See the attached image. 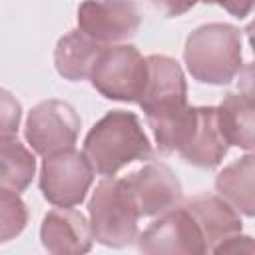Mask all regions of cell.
<instances>
[{"label":"cell","mask_w":255,"mask_h":255,"mask_svg":"<svg viewBox=\"0 0 255 255\" xmlns=\"http://www.w3.org/2000/svg\"><path fill=\"white\" fill-rule=\"evenodd\" d=\"M124 181L139 217L159 215L181 201V181L165 163L149 161L126 175Z\"/></svg>","instance_id":"obj_11"},{"label":"cell","mask_w":255,"mask_h":255,"mask_svg":"<svg viewBox=\"0 0 255 255\" xmlns=\"http://www.w3.org/2000/svg\"><path fill=\"white\" fill-rule=\"evenodd\" d=\"M183 62L191 78L201 84H229L243 68L241 32L221 22L195 28L185 40Z\"/></svg>","instance_id":"obj_3"},{"label":"cell","mask_w":255,"mask_h":255,"mask_svg":"<svg viewBox=\"0 0 255 255\" xmlns=\"http://www.w3.org/2000/svg\"><path fill=\"white\" fill-rule=\"evenodd\" d=\"M90 82L108 100L137 104L147 82V60L131 44L104 46L92 66Z\"/></svg>","instance_id":"obj_5"},{"label":"cell","mask_w":255,"mask_h":255,"mask_svg":"<svg viewBox=\"0 0 255 255\" xmlns=\"http://www.w3.org/2000/svg\"><path fill=\"white\" fill-rule=\"evenodd\" d=\"M102 44L94 42L80 30H70L64 34L54 50V64L62 78L70 82H80L90 78L92 66L102 52Z\"/></svg>","instance_id":"obj_15"},{"label":"cell","mask_w":255,"mask_h":255,"mask_svg":"<svg viewBox=\"0 0 255 255\" xmlns=\"http://www.w3.org/2000/svg\"><path fill=\"white\" fill-rule=\"evenodd\" d=\"M94 181V167L74 147L50 153L42 161L40 191L56 207H74L86 199Z\"/></svg>","instance_id":"obj_7"},{"label":"cell","mask_w":255,"mask_h":255,"mask_svg":"<svg viewBox=\"0 0 255 255\" xmlns=\"http://www.w3.org/2000/svg\"><path fill=\"white\" fill-rule=\"evenodd\" d=\"M201 2H205V4H217V6H221L223 10H227L231 16H235V18H245V16H249V12H251V8H253V0H201Z\"/></svg>","instance_id":"obj_22"},{"label":"cell","mask_w":255,"mask_h":255,"mask_svg":"<svg viewBox=\"0 0 255 255\" xmlns=\"http://www.w3.org/2000/svg\"><path fill=\"white\" fill-rule=\"evenodd\" d=\"M36 175L34 153L16 135L0 137V189L22 193Z\"/></svg>","instance_id":"obj_17"},{"label":"cell","mask_w":255,"mask_h":255,"mask_svg":"<svg viewBox=\"0 0 255 255\" xmlns=\"http://www.w3.org/2000/svg\"><path fill=\"white\" fill-rule=\"evenodd\" d=\"M22 120V106L8 90L0 88V137L16 135Z\"/></svg>","instance_id":"obj_19"},{"label":"cell","mask_w":255,"mask_h":255,"mask_svg":"<svg viewBox=\"0 0 255 255\" xmlns=\"http://www.w3.org/2000/svg\"><path fill=\"white\" fill-rule=\"evenodd\" d=\"M153 137L161 153H179L187 163L201 169L217 167L229 149L213 106L187 104L171 122L153 129Z\"/></svg>","instance_id":"obj_2"},{"label":"cell","mask_w":255,"mask_h":255,"mask_svg":"<svg viewBox=\"0 0 255 255\" xmlns=\"http://www.w3.org/2000/svg\"><path fill=\"white\" fill-rule=\"evenodd\" d=\"M253 153L235 159L227 167H223L215 177V189L217 195H221L231 207H235L239 213L253 217L255 213V199H253V173H255V161Z\"/></svg>","instance_id":"obj_16"},{"label":"cell","mask_w":255,"mask_h":255,"mask_svg":"<svg viewBox=\"0 0 255 255\" xmlns=\"http://www.w3.org/2000/svg\"><path fill=\"white\" fill-rule=\"evenodd\" d=\"M137 249L159 255H201L207 253L203 233L183 203L159 213L143 233H137Z\"/></svg>","instance_id":"obj_9"},{"label":"cell","mask_w":255,"mask_h":255,"mask_svg":"<svg viewBox=\"0 0 255 255\" xmlns=\"http://www.w3.org/2000/svg\"><path fill=\"white\" fill-rule=\"evenodd\" d=\"M42 245L56 255H80L92 249L90 223L74 207H58L44 215L40 227Z\"/></svg>","instance_id":"obj_12"},{"label":"cell","mask_w":255,"mask_h":255,"mask_svg":"<svg viewBox=\"0 0 255 255\" xmlns=\"http://www.w3.org/2000/svg\"><path fill=\"white\" fill-rule=\"evenodd\" d=\"M84 155L96 173L110 177L133 161L151 159L153 147L133 112L112 110L88 131Z\"/></svg>","instance_id":"obj_1"},{"label":"cell","mask_w":255,"mask_h":255,"mask_svg":"<svg viewBox=\"0 0 255 255\" xmlns=\"http://www.w3.org/2000/svg\"><path fill=\"white\" fill-rule=\"evenodd\" d=\"M147 60V82L139 98L147 124L153 129L171 122L187 106V82L177 60L151 54Z\"/></svg>","instance_id":"obj_6"},{"label":"cell","mask_w":255,"mask_h":255,"mask_svg":"<svg viewBox=\"0 0 255 255\" xmlns=\"http://www.w3.org/2000/svg\"><path fill=\"white\" fill-rule=\"evenodd\" d=\"M28 223V207L20 193L0 189V243L18 237Z\"/></svg>","instance_id":"obj_18"},{"label":"cell","mask_w":255,"mask_h":255,"mask_svg":"<svg viewBox=\"0 0 255 255\" xmlns=\"http://www.w3.org/2000/svg\"><path fill=\"white\" fill-rule=\"evenodd\" d=\"M139 24L141 16L133 0H84L78 6V30L102 46L135 36Z\"/></svg>","instance_id":"obj_10"},{"label":"cell","mask_w":255,"mask_h":255,"mask_svg":"<svg viewBox=\"0 0 255 255\" xmlns=\"http://www.w3.org/2000/svg\"><path fill=\"white\" fill-rule=\"evenodd\" d=\"M217 126L227 141V145H235L239 149H253V94L245 92H229L215 108Z\"/></svg>","instance_id":"obj_14"},{"label":"cell","mask_w":255,"mask_h":255,"mask_svg":"<svg viewBox=\"0 0 255 255\" xmlns=\"http://www.w3.org/2000/svg\"><path fill=\"white\" fill-rule=\"evenodd\" d=\"M213 253H249V255H253L255 245H253V239L249 235L235 233V235L227 237L225 241L217 243L213 247Z\"/></svg>","instance_id":"obj_20"},{"label":"cell","mask_w":255,"mask_h":255,"mask_svg":"<svg viewBox=\"0 0 255 255\" xmlns=\"http://www.w3.org/2000/svg\"><path fill=\"white\" fill-rule=\"evenodd\" d=\"M187 211L197 221L207 251H213V247L227 237L241 233V217L235 207H231L221 195L213 193H199L185 201H181Z\"/></svg>","instance_id":"obj_13"},{"label":"cell","mask_w":255,"mask_h":255,"mask_svg":"<svg viewBox=\"0 0 255 255\" xmlns=\"http://www.w3.org/2000/svg\"><path fill=\"white\" fill-rule=\"evenodd\" d=\"M197 2H201V0H153V4L169 18H177V16L189 12Z\"/></svg>","instance_id":"obj_21"},{"label":"cell","mask_w":255,"mask_h":255,"mask_svg":"<svg viewBox=\"0 0 255 255\" xmlns=\"http://www.w3.org/2000/svg\"><path fill=\"white\" fill-rule=\"evenodd\" d=\"M80 116L64 100H44L36 104L28 118L24 135L30 147L46 157L50 153L70 149L78 141L80 133Z\"/></svg>","instance_id":"obj_8"},{"label":"cell","mask_w":255,"mask_h":255,"mask_svg":"<svg viewBox=\"0 0 255 255\" xmlns=\"http://www.w3.org/2000/svg\"><path fill=\"white\" fill-rule=\"evenodd\" d=\"M92 237L106 247H126L137 239L139 213L124 177H104L88 201Z\"/></svg>","instance_id":"obj_4"}]
</instances>
